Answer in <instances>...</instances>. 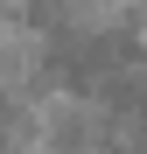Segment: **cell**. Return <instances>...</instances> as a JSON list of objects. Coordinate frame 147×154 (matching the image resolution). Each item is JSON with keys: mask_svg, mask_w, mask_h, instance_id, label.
Returning a JSON list of instances; mask_svg holds the SVG:
<instances>
[{"mask_svg": "<svg viewBox=\"0 0 147 154\" xmlns=\"http://www.w3.org/2000/svg\"><path fill=\"white\" fill-rule=\"evenodd\" d=\"M140 56H147V42H140L133 28L63 21V28H49V35H42V70L56 77L70 98H84V105H91L105 84H119V77H126Z\"/></svg>", "mask_w": 147, "mask_h": 154, "instance_id": "obj_1", "label": "cell"}, {"mask_svg": "<svg viewBox=\"0 0 147 154\" xmlns=\"http://www.w3.org/2000/svg\"><path fill=\"white\" fill-rule=\"evenodd\" d=\"M7 147H14V98L0 91V154H7Z\"/></svg>", "mask_w": 147, "mask_h": 154, "instance_id": "obj_2", "label": "cell"}]
</instances>
